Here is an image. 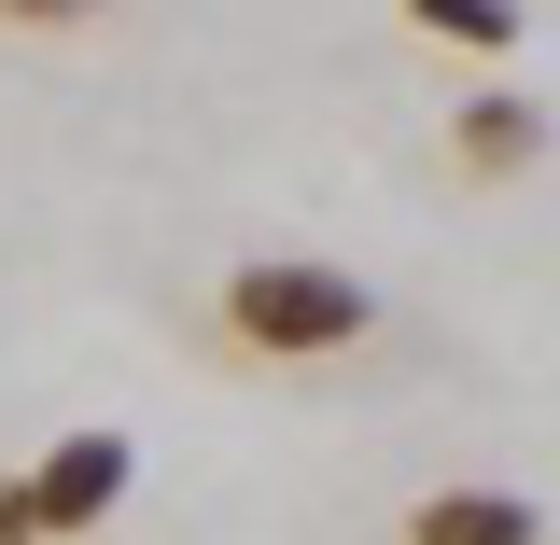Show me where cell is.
<instances>
[{"label": "cell", "instance_id": "obj_2", "mask_svg": "<svg viewBox=\"0 0 560 545\" xmlns=\"http://www.w3.org/2000/svg\"><path fill=\"white\" fill-rule=\"evenodd\" d=\"M113 489H127V448H113V434H84V448H57V462L28 476V532H84Z\"/></svg>", "mask_w": 560, "mask_h": 545}, {"label": "cell", "instance_id": "obj_6", "mask_svg": "<svg viewBox=\"0 0 560 545\" xmlns=\"http://www.w3.org/2000/svg\"><path fill=\"white\" fill-rule=\"evenodd\" d=\"M0 14H98V0H0Z\"/></svg>", "mask_w": 560, "mask_h": 545}, {"label": "cell", "instance_id": "obj_4", "mask_svg": "<svg viewBox=\"0 0 560 545\" xmlns=\"http://www.w3.org/2000/svg\"><path fill=\"white\" fill-rule=\"evenodd\" d=\"M420 28H448V43H490V57H504V43H518V0H420Z\"/></svg>", "mask_w": 560, "mask_h": 545}, {"label": "cell", "instance_id": "obj_1", "mask_svg": "<svg viewBox=\"0 0 560 545\" xmlns=\"http://www.w3.org/2000/svg\"><path fill=\"white\" fill-rule=\"evenodd\" d=\"M224 322L253 349H350L378 308H364V280H337V266H238L224 280Z\"/></svg>", "mask_w": 560, "mask_h": 545}, {"label": "cell", "instance_id": "obj_5", "mask_svg": "<svg viewBox=\"0 0 560 545\" xmlns=\"http://www.w3.org/2000/svg\"><path fill=\"white\" fill-rule=\"evenodd\" d=\"M463 154H477V168H518V154H533V112H504V98L463 112Z\"/></svg>", "mask_w": 560, "mask_h": 545}, {"label": "cell", "instance_id": "obj_3", "mask_svg": "<svg viewBox=\"0 0 560 545\" xmlns=\"http://www.w3.org/2000/svg\"><path fill=\"white\" fill-rule=\"evenodd\" d=\"M407 545H533V503L518 489H434L407 518Z\"/></svg>", "mask_w": 560, "mask_h": 545}]
</instances>
